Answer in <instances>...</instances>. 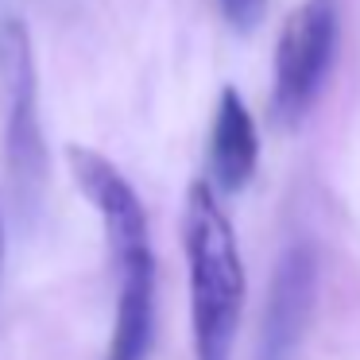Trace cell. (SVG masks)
<instances>
[{
    "label": "cell",
    "mask_w": 360,
    "mask_h": 360,
    "mask_svg": "<svg viewBox=\"0 0 360 360\" xmlns=\"http://www.w3.org/2000/svg\"><path fill=\"white\" fill-rule=\"evenodd\" d=\"M182 252L190 275V318H194L198 360H229L240 329L244 298V259L221 194L210 179L190 182L182 210Z\"/></svg>",
    "instance_id": "cell-1"
},
{
    "label": "cell",
    "mask_w": 360,
    "mask_h": 360,
    "mask_svg": "<svg viewBox=\"0 0 360 360\" xmlns=\"http://www.w3.org/2000/svg\"><path fill=\"white\" fill-rule=\"evenodd\" d=\"M0 159L20 210L47 190V136L39 120V70L24 16H0Z\"/></svg>",
    "instance_id": "cell-2"
},
{
    "label": "cell",
    "mask_w": 360,
    "mask_h": 360,
    "mask_svg": "<svg viewBox=\"0 0 360 360\" xmlns=\"http://www.w3.org/2000/svg\"><path fill=\"white\" fill-rule=\"evenodd\" d=\"M341 12L337 0H302L287 16L275 43V74H271V105L275 117L295 124L306 117L314 97L326 86V74L337 55Z\"/></svg>",
    "instance_id": "cell-3"
},
{
    "label": "cell",
    "mask_w": 360,
    "mask_h": 360,
    "mask_svg": "<svg viewBox=\"0 0 360 360\" xmlns=\"http://www.w3.org/2000/svg\"><path fill=\"white\" fill-rule=\"evenodd\" d=\"M314 302H318V252L298 240L279 256L267 287L259 360H298L314 318Z\"/></svg>",
    "instance_id": "cell-4"
},
{
    "label": "cell",
    "mask_w": 360,
    "mask_h": 360,
    "mask_svg": "<svg viewBox=\"0 0 360 360\" xmlns=\"http://www.w3.org/2000/svg\"><path fill=\"white\" fill-rule=\"evenodd\" d=\"M66 163H70V174L78 182V190L86 194V202L101 217L105 236H109V252L151 240L140 194L132 190V182L120 174V167L112 159H105L101 151L86 148V143H70L66 148Z\"/></svg>",
    "instance_id": "cell-5"
},
{
    "label": "cell",
    "mask_w": 360,
    "mask_h": 360,
    "mask_svg": "<svg viewBox=\"0 0 360 360\" xmlns=\"http://www.w3.org/2000/svg\"><path fill=\"white\" fill-rule=\"evenodd\" d=\"M117 264V318L105 360H143L155 341V252L148 244L112 252Z\"/></svg>",
    "instance_id": "cell-6"
},
{
    "label": "cell",
    "mask_w": 360,
    "mask_h": 360,
    "mask_svg": "<svg viewBox=\"0 0 360 360\" xmlns=\"http://www.w3.org/2000/svg\"><path fill=\"white\" fill-rule=\"evenodd\" d=\"M259 163V136H256V120H252L244 97L233 86L221 89L217 97V112H213V132H210V186L236 194L252 182Z\"/></svg>",
    "instance_id": "cell-7"
},
{
    "label": "cell",
    "mask_w": 360,
    "mask_h": 360,
    "mask_svg": "<svg viewBox=\"0 0 360 360\" xmlns=\"http://www.w3.org/2000/svg\"><path fill=\"white\" fill-rule=\"evenodd\" d=\"M221 16L233 32L248 35L259 27V20L267 16V0H221Z\"/></svg>",
    "instance_id": "cell-8"
},
{
    "label": "cell",
    "mask_w": 360,
    "mask_h": 360,
    "mask_svg": "<svg viewBox=\"0 0 360 360\" xmlns=\"http://www.w3.org/2000/svg\"><path fill=\"white\" fill-rule=\"evenodd\" d=\"M0 267H4V217H0Z\"/></svg>",
    "instance_id": "cell-9"
}]
</instances>
